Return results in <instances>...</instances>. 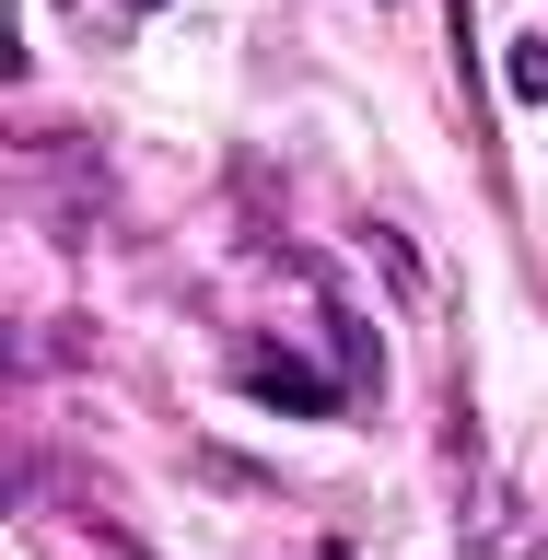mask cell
I'll return each instance as SVG.
<instances>
[{
  "instance_id": "3",
  "label": "cell",
  "mask_w": 548,
  "mask_h": 560,
  "mask_svg": "<svg viewBox=\"0 0 548 560\" xmlns=\"http://www.w3.org/2000/svg\"><path fill=\"white\" fill-rule=\"evenodd\" d=\"M129 12H164V0H129Z\"/></svg>"
},
{
  "instance_id": "2",
  "label": "cell",
  "mask_w": 548,
  "mask_h": 560,
  "mask_svg": "<svg viewBox=\"0 0 548 560\" xmlns=\"http://www.w3.org/2000/svg\"><path fill=\"white\" fill-rule=\"evenodd\" d=\"M514 94L548 105V35H514Z\"/></svg>"
},
{
  "instance_id": "1",
  "label": "cell",
  "mask_w": 548,
  "mask_h": 560,
  "mask_svg": "<svg viewBox=\"0 0 548 560\" xmlns=\"http://www.w3.org/2000/svg\"><path fill=\"white\" fill-rule=\"evenodd\" d=\"M245 385H257V397H292V409H327V385H315V374H280V362H257Z\"/></svg>"
}]
</instances>
